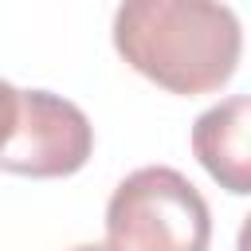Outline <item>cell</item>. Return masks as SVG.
Wrapping results in <instances>:
<instances>
[{"mask_svg": "<svg viewBox=\"0 0 251 251\" xmlns=\"http://www.w3.org/2000/svg\"><path fill=\"white\" fill-rule=\"evenodd\" d=\"M118 55L169 94H216L231 82L243 31L220 0H122L114 12Z\"/></svg>", "mask_w": 251, "mask_h": 251, "instance_id": "1", "label": "cell"}, {"mask_svg": "<svg viewBox=\"0 0 251 251\" xmlns=\"http://www.w3.org/2000/svg\"><path fill=\"white\" fill-rule=\"evenodd\" d=\"M94 153V126L90 118L51 94V90H24L20 94V126L0 153V169L51 180V176H71L78 173Z\"/></svg>", "mask_w": 251, "mask_h": 251, "instance_id": "3", "label": "cell"}, {"mask_svg": "<svg viewBox=\"0 0 251 251\" xmlns=\"http://www.w3.org/2000/svg\"><path fill=\"white\" fill-rule=\"evenodd\" d=\"M208 243L212 212L200 188L169 165L129 173L106 204L110 251H208Z\"/></svg>", "mask_w": 251, "mask_h": 251, "instance_id": "2", "label": "cell"}, {"mask_svg": "<svg viewBox=\"0 0 251 251\" xmlns=\"http://www.w3.org/2000/svg\"><path fill=\"white\" fill-rule=\"evenodd\" d=\"M247 129H251V102L243 94L204 110L196 118V126H192V153H196V161L231 196H247L251 192Z\"/></svg>", "mask_w": 251, "mask_h": 251, "instance_id": "4", "label": "cell"}, {"mask_svg": "<svg viewBox=\"0 0 251 251\" xmlns=\"http://www.w3.org/2000/svg\"><path fill=\"white\" fill-rule=\"evenodd\" d=\"M71 251H110L106 243H78V247H71Z\"/></svg>", "mask_w": 251, "mask_h": 251, "instance_id": "6", "label": "cell"}, {"mask_svg": "<svg viewBox=\"0 0 251 251\" xmlns=\"http://www.w3.org/2000/svg\"><path fill=\"white\" fill-rule=\"evenodd\" d=\"M20 94L24 90H16L12 82L0 78V153L8 149V141H12L16 126H20Z\"/></svg>", "mask_w": 251, "mask_h": 251, "instance_id": "5", "label": "cell"}]
</instances>
